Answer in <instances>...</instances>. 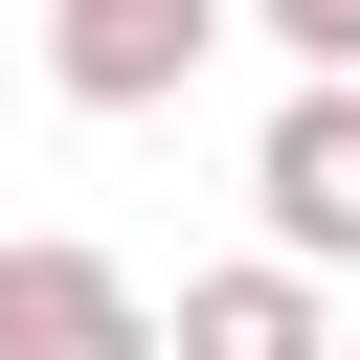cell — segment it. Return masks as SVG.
Returning <instances> with one entry per match:
<instances>
[{"label":"cell","instance_id":"4","mask_svg":"<svg viewBox=\"0 0 360 360\" xmlns=\"http://www.w3.org/2000/svg\"><path fill=\"white\" fill-rule=\"evenodd\" d=\"M158 360H338V292L315 270H180V315H158Z\"/></svg>","mask_w":360,"mask_h":360},{"label":"cell","instance_id":"6","mask_svg":"<svg viewBox=\"0 0 360 360\" xmlns=\"http://www.w3.org/2000/svg\"><path fill=\"white\" fill-rule=\"evenodd\" d=\"M338 360H360V338H338Z\"/></svg>","mask_w":360,"mask_h":360},{"label":"cell","instance_id":"2","mask_svg":"<svg viewBox=\"0 0 360 360\" xmlns=\"http://www.w3.org/2000/svg\"><path fill=\"white\" fill-rule=\"evenodd\" d=\"M248 202H270V270H360V90H292L248 135Z\"/></svg>","mask_w":360,"mask_h":360},{"label":"cell","instance_id":"1","mask_svg":"<svg viewBox=\"0 0 360 360\" xmlns=\"http://www.w3.org/2000/svg\"><path fill=\"white\" fill-rule=\"evenodd\" d=\"M225 22H248V0H45V90H68V112H180Z\"/></svg>","mask_w":360,"mask_h":360},{"label":"cell","instance_id":"5","mask_svg":"<svg viewBox=\"0 0 360 360\" xmlns=\"http://www.w3.org/2000/svg\"><path fill=\"white\" fill-rule=\"evenodd\" d=\"M270 45H292V90H360V0H248Z\"/></svg>","mask_w":360,"mask_h":360},{"label":"cell","instance_id":"3","mask_svg":"<svg viewBox=\"0 0 360 360\" xmlns=\"http://www.w3.org/2000/svg\"><path fill=\"white\" fill-rule=\"evenodd\" d=\"M0 360H158V292H135L112 248L22 225V248H0Z\"/></svg>","mask_w":360,"mask_h":360}]
</instances>
